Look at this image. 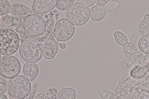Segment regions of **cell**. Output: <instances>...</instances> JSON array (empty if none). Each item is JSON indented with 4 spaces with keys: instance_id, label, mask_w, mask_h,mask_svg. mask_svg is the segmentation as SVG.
Segmentation results:
<instances>
[{
    "instance_id": "cell-1",
    "label": "cell",
    "mask_w": 149,
    "mask_h": 99,
    "mask_svg": "<svg viewBox=\"0 0 149 99\" xmlns=\"http://www.w3.org/2000/svg\"><path fill=\"white\" fill-rule=\"evenodd\" d=\"M41 15L45 21L46 28L42 35L36 37L42 44L44 57L47 60H51L54 58L59 48L58 44L54 38V30L60 14L55 9L48 14Z\"/></svg>"
},
{
    "instance_id": "cell-2",
    "label": "cell",
    "mask_w": 149,
    "mask_h": 99,
    "mask_svg": "<svg viewBox=\"0 0 149 99\" xmlns=\"http://www.w3.org/2000/svg\"><path fill=\"white\" fill-rule=\"evenodd\" d=\"M19 52L24 61L36 62L41 59L43 55L42 44L36 37L29 36L21 42Z\"/></svg>"
},
{
    "instance_id": "cell-3",
    "label": "cell",
    "mask_w": 149,
    "mask_h": 99,
    "mask_svg": "<svg viewBox=\"0 0 149 99\" xmlns=\"http://www.w3.org/2000/svg\"><path fill=\"white\" fill-rule=\"evenodd\" d=\"M31 90V82L23 75H17L11 78L8 81V92L13 98H26L29 95Z\"/></svg>"
},
{
    "instance_id": "cell-4",
    "label": "cell",
    "mask_w": 149,
    "mask_h": 99,
    "mask_svg": "<svg viewBox=\"0 0 149 99\" xmlns=\"http://www.w3.org/2000/svg\"><path fill=\"white\" fill-rule=\"evenodd\" d=\"M20 40L17 33L13 30H0V53L8 55L15 53L20 46Z\"/></svg>"
},
{
    "instance_id": "cell-5",
    "label": "cell",
    "mask_w": 149,
    "mask_h": 99,
    "mask_svg": "<svg viewBox=\"0 0 149 99\" xmlns=\"http://www.w3.org/2000/svg\"><path fill=\"white\" fill-rule=\"evenodd\" d=\"M89 8L83 3L76 2L72 5L66 12L68 20L74 25L81 26L86 24L90 17Z\"/></svg>"
},
{
    "instance_id": "cell-6",
    "label": "cell",
    "mask_w": 149,
    "mask_h": 99,
    "mask_svg": "<svg viewBox=\"0 0 149 99\" xmlns=\"http://www.w3.org/2000/svg\"><path fill=\"white\" fill-rule=\"evenodd\" d=\"M26 33L29 35L36 37L42 35L46 28V23L41 16L36 14L27 15L23 22Z\"/></svg>"
},
{
    "instance_id": "cell-7",
    "label": "cell",
    "mask_w": 149,
    "mask_h": 99,
    "mask_svg": "<svg viewBox=\"0 0 149 99\" xmlns=\"http://www.w3.org/2000/svg\"><path fill=\"white\" fill-rule=\"evenodd\" d=\"M21 69L20 62L15 56H3L0 61V75L7 79L11 78L18 75Z\"/></svg>"
},
{
    "instance_id": "cell-8",
    "label": "cell",
    "mask_w": 149,
    "mask_h": 99,
    "mask_svg": "<svg viewBox=\"0 0 149 99\" xmlns=\"http://www.w3.org/2000/svg\"><path fill=\"white\" fill-rule=\"evenodd\" d=\"M75 31L74 26L65 18L59 19L54 28V35L57 41L63 42L70 39Z\"/></svg>"
},
{
    "instance_id": "cell-9",
    "label": "cell",
    "mask_w": 149,
    "mask_h": 99,
    "mask_svg": "<svg viewBox=\"0 0 149 99\" xmlns=\"http://www.w3.org/2000/svg\"><path fill=\"white\" fill-rule=\"evenodd\" d=\"M58 1V0H35L32 6V10L38 15L47 14L53 10Z\"/></svg>"
},
{
    "instance_id": "cell-10",
    "label": "cell",
    "mask_w": 149,
    "mask_h": 99,
    "mask_svg": "<svg viewBox=\"0 0 149 99\" xmlns=\"http://www.w3.org/2000/svg\"><path fill=\"white\" fill-rule=\"evenodd\" d=\"M139 81L131 75L127 80L121 83L116 88L114 91L116 96L119 99L125 98L129 89L136 85Z\"/></svg>"
},
{
    "instance_id": "cell-11",
    "label": "cell",
    "mask_w": 149,
    "mask_h": 99,
    "mask_svg": "<svg viewBox=\"0 0 149 99\" xmlns=\"http://www.w3.org/2000/svg\"><path fill=\"white\" fill-rule=\"evenodd\" d=\"M22 71L25 77L31 82L37 76L39 72V67L36 63L26 62L23 66Z\"/></svg>"
},
{
    "instance_id": "cell-12",
    "label": "cell",
    "mask_w": 149,
    "mask_h": 99,
    "mask_svg": "<svg viewBox=\"0 0 149 99\" xmlns=\"http://www.w3.org/2000/svg\"><path fill=\"white\" fill-rule=\"evenodd\" d=\"M10 13L17 16H24L35 14L33 10L27 6L21 3H16L11 6Z\"/></svg>"
},
{
    "instance_id": "cell-13",
    "label": "cell",
    "mask_w": 149,
    "mask_h": 99,
    "mask_svg": "<svg viewBox=\"0 0 149 99\" xmlns=\"http://www.w3.org/2000/svg\"><path fill=\"white\" fill-rule=\"evenodd\" d=\"M107 12L104 6H94L90 10V18L94 21H100L104 18Z\"/></svg>"
},
{
    "instance_id": "cell-14",
    "label": "cell",
    "mask_w": 149,
    "mask_h": 99,
    "mask_svg": "<svg viewBox=\"0 0 149 99\" xmlns=\"http://www.w3.org/2000/svg\"><path fill=\"white\" fill-rule=\"evenodd\" d=\"M134 61L137 68H141L148 66L149 64V54L139 51L135 56Z\"/></svg>"
},
{
    "instance_id": "cell-15",
    "label": "cell",
    "mask_w": 149,
    "mask_h": 99,
    "mask_svg": "<svg viewBox=\"0 0 149 99\" xmlns=\"http://www.w3.org/2000/svg\"><path fill=\"white\" fill-rule=\"evenodd\" d=\"M76 91L70 87H65L60 89L58 92L57 99H76Z\"/></svg>"
},
{
    "instance_id": "cell-16",
    "label": "cell",
    "mask_w": 149,
    "mask_h": 99,
    "mask_svg": "<svg viewBox=\"0 0 149 99\" xmlns=\"http://www.w3.org/2000/svg\"><path fill=\"white\" fill-rule=\"evenodd\" d=\"M123 51L124 55L127 58H134L137 53L136 46L131 42H128L123 46Z\"/></svg>"
},
{
    "instance_id": "cell-17",
    "label": "cell",
    "mask_w": 149,
    "mask_h": 99,
    "mask_svg": "<svg viewBox=\"0 0 149 99\" xmlns=\"http://www.w3.org/2000/svg\"><path fill=\"white\" fill-rule=\"evenodd\" d=\"M138 31L141 36L149 35V14L146 13L138 27Z\"/></svg>"
},
{
    "instance_id": "cell-18",
    "label": "cell",
    "mask_w": 149,
    "mask_h": 99,
    "mask_svg": "<svg viewBox=\"0 0 149 99\" xmlns=\"http://www.w3.org/2000/svg\"><path fill=\"white\" fill-rule=\"evenodd\" d=\"M130 74L134 78L140 81L143 78L149 76V67L141 68L137 67L130 72Z\"/></svg>"
},
{
    "instance_id": "cell-19",
    "label": "cell",
    "mask_w": 149,
    "mask_h": 99,
    "mask_svg": "<svg viewBox=\"0 0 149 99\" xmlns=\"http://www.w3.org/2000/svg\"><path fill=\"white\" fill-rule=\"evenodd\" d=\"M58 91L55 88H49L47 91L45 95L40 93L36 95L33 99H57Z\"/></svg>"
},
{
    "instance_id": "cell-20",
    "label": "cell",
    "mask_w": 149,
    "mask_h": 99,
    "mask_svg": "<svg viewBox=\"0 0 149 99\" xmlns=\"http://www.w3.org/2000/svg\"><path fill=\"white\" fill-rule=\"evenodd\" d=\"M95 89L102 99H117L115 94L109 90L98 87Z\"/></svg>"
},
{
    "instance_id": "cell-21",
    "label": "cell",
    "mask_w": 149,
    "mask_h": 99,
    "mask_svg": "<svg viewBox=\"0 0 149 99\" xmlns=\"http://www.w3.org/2000/svg\"><path fill=\"white\" fill-rule=\"evenodd\" d=\"M138 46L141 51L149 54V35L141 37L138 40Z\"/></svg>"
},
{
    "instance_id": "cell-22",
    "label": "cell",
    "mask_w": 149,
    "mask_h": 99,
    "mask_svg": "<svg viewBox=\"0 0 149 99\" xmlns=\"http://www.w3.org/2000/svg\"><path fill=\"white\" fill-rule=\"evenodd\" d=\"M113 35L116 42L120 46H123L128 42V39L127 36L121 31H115Z\"/></svg>"
},
{
    "instance_id": "cell-23",
    "label": "cell",
    "mask_w": 149,
    "mask_h": 99,
    "mask_svg": "<svg viewBox=\"0 0 149 99\" xmlns=\"http://www.w3.org/2000/svg\"><path fill=\"white\" fill-rule=\"evenodd\" d=\"M121 66L125 71L130 72L137 68L134 61L130 59L123 60L121 63Z\"/></svg>"
},
{
    "instance_id": "cell-24",
    "label": "cell",
    "mask_w": 149,
    "mask_h": 99,
    "mask_svg": "<svg viewBox=\"0 0 149 99\" xmlns=\"http://www.w3.org/2000/svg\"><path fill=\"white\" fill-rule=\"evenodd\" d=\"M12 6L10 2L7 0L0 1V16L6 15L10 13Z\"/></svg>"
},
{
    "instance_id": "cell-25",
    "label": "cell",
    "mask_w": 149,
    "mask_h": 99,
    "mask_svg": "<svg viewBox=\"0 0 149 99\" xmlns=\"http://www.w3.org/2000/svg\"><path fill=\"white\" fill-rule=\"evenodd\" d=\"M23 22L17 26H14L11 28L15 31L18 34L20 40V42L25 38L29 36L25 31L23 26Z\"/></svg>"
},
{
    "instance_id": "cell-26",
    "label": "cell",
    "mask_w": 149,
    "mask_h": 99,
    "mask_svg": "<svg viewBox=\"0 0 149 99\" xmlns=\"http://www.w3.org/2000/svg\"><path fill=\"white\" fill-rule=\"evenodd\" d=\"M74 0H59L56 6L58 10L61 11H65L74 3Z\"/></svg>"
},
{
    "instance_id": "cell-27",
    "label": "cell",
    "mask_w": 149,
    "mask_h": 99,
    "mask_svg": "<svg viewBox=\"0 0 149 99\" xmlns=\"http://www.w3.org/2000/svg\"><path fill=\"white\" fill-rule=\"evenodd\" d=\"M13 22L10 17L5 18L1 20L0 29L9 28L13 26Z\"/></svg>"
},
{
    "instance_id": "cell-28",
    "label": "cell",
    "mask_w": 149,
    "mask_h": 99,
    "mask_svg": "<svg viewBox=\"0 0 149 99\" xmlns=\"http://www.w3.org/2000/svg\"><path fill=\"white\" fill-rule=\"evenodd\" d=\"M120 5L119 1L113 0L109 2L104 6V7L107 12H110L118 8Z\"/></svg>"
},
{
    "instance_id": "cell-29",
    "label": "cell",
    "mask_w": 149,
    "mask_h": 99,
    "mask_svg": "<svg viewBox=\"0 0 149 99\" xmlns=\"http://www.w3.org/2000/svg\"><path fill=\"white\" fill-rule=\"evenodd\" d=\"M0 94H4L8 90V81L7 78L0 75Z\"/></svg>"
},
{
    "instance_id": "cell-30",
    "label": "cell",
    "mask_w": 149,
    "mask_h": 99,
    "mask_svg": "<svg viewBox=\"0 0 149 99\" xmlns=\"http://www.w3.org/2000/svg\"><path fill=\"white\" fill-rule=\"evenodd\" d=\"M139 86L141 90L149 91V76L141 80L139 83Z\"/></svg>"
},
{
    "instance_id": "cell-31",
    "label": "cell",
    "mask_w": 149,
    "mask_h": 99,
    "mask_svg": "<svg viewBox=\"0 0 149 99\" xmlns=\"http://www.w3.org/2000/svg\"><path fill=\"white\" fill-rule=\"evenodd\" d=\"M27 16H17L14 15L10 16L13 22V26H17L23 22Z\"/></svg>"
},
{
    "instance_id": "cell-32",
    "label": "cell",
    "mask_w": 149,
    "mask_h": 99,
    "mask_svg": "<svg viewBox=\"0 0 149 99\" xmlns=\"http://www.w3.org/2000/svg\"><path fill=\"white\" fill-rule=\"evenodd\" d=\"M136 99H149V91H139L136 94Z\"/></svg>"
},
{
    "instance_id": "cell-33",
    "label": "cell",
    "mask_w": 149,
    "mask_h": 99,
    "mask_svg": "<svg viewBox=\"0 0 149 99\" xmlns=\"http://www.w3.org/2000/svg\"><path fill=\"white\" fill-rule=\"evenodd\" d=\"M140 91L138 86L133 87V90L131 92H129L125 99H136V94Z\"/></svg>"
},
{
    "instance_id": "cell-34",
    "label": "cell",
    "mask_w": 149,
    "mask_h": 99,
    "mask_svg": "<svg viewBox=\"0 0 149 99\" xmlns=\"http://www.w3.org/2000/svg\"><path fill=\"white\" fill-rule=\"evenodd\" d=\"M38 89V85L37 84H35L33 85L31 91L29 95L25 99H33L34 96L37 91Z\"/></svg>"
},
{
    "instance_id": "cell-35",
    "label": "cell",
    "mask_w": 149,
    "mask_h": 99,
    "mask_svg": "<svg viewBox=\"0 0 149 99\" xmlns=\"http://www.w3.org/2000/svg\"><path fill=\"white\" fill-rule=\"evenodd\" d=\"M96 0H81V3L85 4L88 7H90L93 6L96 3Z\"/></svg>"
},
{
    "instance_id": "cell-36",
    "label": "cell",
    "mask_w": 149,
    "mask_h": 99,
    "mask_svg": "<svg viewBox=\"0 0 149 99\" xmlns=\"http://www.w3.org/2000/svg\"><path fill=\"white\" fill-rule=\"evenodd\" d=\"M110 1V0H96L95 3L97 6H103Z\"/></svg>"
},
{
    "instance_id": "cell-37",
    "label": "cell",
    "mask_w": 149,
    "mask_h": 99,
    "mask_svg": "<svg viewBox=\"0 0 149 99\" xmlns=\"http://www.w3.org/2000/svg\"><path fill=\"white\" fill-rule=\"evenodd\" d=\"M60 48L62 49H65L66 48V45L65 43L63 42H60L58 43Z\"/></svg>"
},
{
    "instance_id": "cell-38",
    "label": "cell",
    "mask_w": 149,
    "mask_h": 99,
    "mask_svg": "<svg viewBox=\"0 0 149 99\" xmlns=\"http://www.w3.org/2000/svg\"><path fill=\"white\" fill-rule=\"evenodd\" d=\"M0 99H8L7 96L5 94H0Z\"/></svg>"
},
{
    "instance_id": "cell-39",
    "label": "cell",
    "mask_w": 149,
    "mask_h": 99,
    "mask_svg": "<svg viewBox=\"0 0 149 99\" xmlns=\"http://www.w3.org/2000/svg\"><path fill=\"white\" fill-rule=\"evenodd\" d=\"M133 87L130 88L129 90V92H131L133 91Z\"/></svg>"
},
{
    "instance_id": "cell-40",
    "label": "cell",
    "mask_w": 149,
    "mask_h": 99,
    "mask_svg": "<svg viewBox=\"0 0 149 99\" xmlns=\"http://www.w3.org/2000/svg\"><path fill=\"white\" fill-rule=\"evenodd\" d=\"M9 99H17L13 98H12V97H10Z\"/></svg>"
},
{
    "instance_id": "cell-41",
    "label": "cell",
    "mask_w": 149,
    "mask_h": 99,
    "mask_svg": "<svg viewBox=\"0 0 149 99\" xmlns=\"http://www.w3.org/2000/svg\"><path fill=\"white\" fill-rule=\"evenodd\" d=\"M148 66L149 67V64Z\"/></svg>"
},
{
    "instance_id": "cell-42",
    "label": "cell",
    "mask_w": 149,
    "mask_h": 99,
    "mask_svg": "<svg viewBox=\"0 0 149 99\" xmlns=\"http://www.w3.org/2000/svg\"></svg>"
}]
</instances>
